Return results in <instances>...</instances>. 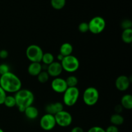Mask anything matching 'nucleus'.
Instances as JSON below:
<instances>
[{
    "instance_id": "nucleus-1",
    "label": "nucleus",
    "mask_w": 132,
    "mask_h": 132,
    "mask_svg": "<svg viewBox=\"0 0 132 132\" xmlns=\"http://www.w3.org/2000/svg\"><path fill=\"white\" fill-rule=\"evenodd\" d=\"M0 86L6 94H15L21 89L22 82L18 76L10 71L0 76Z\"/></svg>"
},
{
    "instance_id": "nucleus-2",
    "label": "nucleus",
    "mask_w": 132,
    "mask_h": 132,
    "mask_svg": "<svg viewBox=\"0 0 132 132\" xmlns=\"http://www.w3.org/2000/svg\"><path fill=\"white\" fill-rule=\"evenodd\" d=\"M16 106L19 112H23L27 107L32 105L34 102L33 92L28 89H21L14 94Z\"/></svg>"
},
{
    "instance_id": "nucleus-3",
    "label": "nucleus",
    "mask_w": 132,
    "mask_h": 132,
    "mask_svg": "<svg viewBox=\"0 0 132 132\" xmlns=\"http://www.w3.org/2000/svg\"><path fill=\"white\" fill-rule=\"evenodd\" d=\"M80 95V92L78 88L68 87L63 93V104L67 106H73L77 103Z\"/></svg>"
},
{
    "instance_id": "nucleus-4",
    "label": "nucleus",
    "mask_w": 132,
    "mask_h": 132,
    "mask_svg": "<svg viewBox=\"0 0 132 132\" xmlns=\"http://www.w3.org/2000/svg\"><path fill=\"white\" fill-rule=\"evenodd\" d=\"M99 99V92L96 88L89 86L86 88L82 94V101L86 105L92 106L97 103Z\"/></svg>"
},
{
    "instance_id": "nucleus-5",
    "label": "nucleus",
    "mask_w": 132,
    "mask_h": 132,
    "mask_svg": "<svg viewBox=\"0 0 132 132\" xmlns=\"http://www.w3.org/2000/svg\"><path fill=\"white\" fill-rule=\"evenodd\" d=\"M61 64L63 70L68 73L76 72L80 67L79 59L72 54L64 57L63 60L61 61Z\"/></svg>"
},
{
    "instance_id": "nucleus-6",
    "label": "nucleus",
    "mask_w": 132,
    "mask_h": 132,
    "mask_svg": "<svg viewBox=\"0 0 132 132\" xmlns=\"http://www.w3.org/2000/svg\"><path fill=\"white\" fill-rule=\"evenodd\" d=\"M44 52L39 45H30L27 48L26 56L30 63H41Z\"/></svg>"
},
{
    "instance_id": "nucleus-7",
    "label": "nucleus",
    "mask_w": 132,
    "mask_h": 132,
    "mask_svg": "<svg viewBox=\"0 0 132 132\" xmlns=\"http://www.w3.org/2000/svg\"><path fill=\"white\" fill-rule=\"evenodd\" d=\"M88 23L89 32L93 34H99L106 28V21L101 16H95L90 19Z\"/></svg>"
},
{
    "instance_id": "nucleus-8",
    "label": "nucleus",
    "mask_w": 132,
    "mask_h": 132,
    "mask_svg": "<svg viewBox=\"0 0 132 132\" xmlns=\"http://www.w3.org/2000/svg\"><path fill=\"white\" fill-rule=\"evenodd\" d=\"M56 122V125L62 128L68 127L70 126L73 121L72 115L70 112L66 110H62L54 116Z\"/></svg>"
},
{
    "instance_id": "nucleus-9",
    "label": "nucleus",
    "mask_w": 132,
    "mask_h": 132,
    "mask_svg": "<svg viewBox=\"0 0 132 132\" xmlns=\"http://www.w3.org/2000/svg\"><path fill=\"white\" fill-rule=\"evenodd\" d=\"M39 125L42 130L51 131L56 126L55 117L53 115L45 113L40 119Z\"/></svg>"
},
{
    "instance_id": "nucleus-10",
    "label": "nucleus",
    "mask_w": 132,
    "mask_h": 132,
    "mask_svg": "<svg viewBox=\"0 0 132 132\" xmlns=\"http://www.w3.org/2000/svg\"><path fill=\"white\" fill-rule=\"evenodd\" d=\"M51 88L53 91L57 94H63L68 88L64 79L62 77H55L51 82Z\"/></svg>"
},
{
    "instance_id": "nucleus-11",
    "label": "nucleus",
    "mask_w": 132,
    "mask_h": 132,
    "mask_svg": "<svg viewBox=\"0 0 132 132\" xmlns=\"http://www.w3.org/2000/svg\"><path fill=\"white\" fill-rule=\"evenodd\" d=\"M131 83V79L125 75H121L117 77L115 82L116 88L121 92H125L129 88Z\"/></svg>"
},
{
    "instance_id": "nucleus-12",
    "label": "nucleus",
    "mask_w": 132,
    "mask_h": 132,
    "mask_svg": "<svg viewBox=\"0 0 132 132\" xmlns=\"http://www.w3.org/2000/svg\"><path fill=\"white\" fill-rule=\"evenodd\" d=\"M46 72L48 73L50 77H52L54 78L60 76L63 72V70L60 62L54 61L52 63L47 66Z\"/></svg>"
},
{
    "instance_id": "nucleus-13",
    "label": "nucleus",
    "mask_w": 132,
    "mask_h": 132,
    "mask_svg": "<svg viewBox=\"0 0 132 132\" xmlns=\"http://www.w3.org/2000/svg\"><path fill=\"white\" fill-rule=\"evenodd\" d=\"M46 113L55 116L61 111L64 110V104L61 102H55L47 104L45 108Z\"/></svg>"
},
{
    "instance_id": "nucleus-14",
    "label": "nucleus",
    "mask_w": 132,
    "mask_h": 132,
    "mask_svg": "<svg viewBox=\"0 0 132 132\" xmlns=\"http://www.w3.org/2000/svg\"><path fill=\"white\" fill-rule=\"evenodd\" d=\"M42 70V64L41 63H30L27 68L28 73L33 77H37Z\"/></svg>"
},
{
    "instance_id": "nucleus-15",
    "label": "nucleus",
    "mask_w": 132,
    "mask_h": 132,
    "mask_svg": "<svg viewBox=\"0 0 132 132\" xmlns=\"http://www.w3.org/2000/svg\"><path fill=\"white\" fill-rule=\"evenodd\" d=\"M23 113L25 115V117L29 120H34L37 118L39 116V110L36 106L31 105L27 107Z\"/></svg>"
},
{
    "instance_id": "nucleus-16",
    "label": "nucleus",
    "mask_w": 132,
    "mask_h": 132,
    "mask_svg": "<svg viewBox=\"0 0 132 132\" xmlns=\"http://www.w3.org/2000/svg\"><path fill=\"white\" fill-rule=\"evenodd\" d=\"M73 48L72 44L70 43H64L62 44L59 48V54L63 55L64 57L72 55L73 52Z\"/></svg>"
},
{
    "instance_id": "nucleus-17",
    "label": "nucleus",
    "mask_w": 132,
    "mask_h": 132,
    "mask_svg": "<svg viewBox=\"0 0 132 132\" xmlns=\"http://www.w3.org/2000/svg\"><path fill=\"white\" fill-rule=\"evenodd\" d=\"M121 105L125 109H132V95L131 94H125L121 99Z\"/></svg>"
},
{
    "instance_id": "nucleus-18",
    "label": "nucleus",
    "mask_w": 132,
    "mask_h": 132,
    "mask_svg": "<svg viewBox=\"0 0 132 132\" xmlns=\"http://www.w3.org/2000/svg\"><path fill=\"white\" fill-rule=\"evenodd\" d=\"M110 121L112 125L118 126H121L124 123L125 119L121 114L115 113L111 116L110 118Z\"/></svg>"
},
{
    "instance_id": "nucleus-19",
    "label": "nucleus",
    "mask_w": 132,
    "mask_h": 132,
    "mask_svg": "<svg viewBox=\"0 0 132 132\" xmlns=\"http://www.w3.org/2000/svg\"><path fill=\"white\" fill-rule=\"evenodd\" d=\"M121 38L122 41L126 44H130L132 43V28L123 30L121 34Z\"/></svg>"
},
{
    "instance_id": "nucleus-20",
    "label": "nucleus",
    "mask_w": 132,
    "mask_h": 132,
    "mask_svg": "<svg viewBox=\"0 0 132 132\" xmlns=\"http://www.w3.org/2000/svg\"><path fill=\"white\" fill-rule=\"evenodd\" d=\"M55 58H54V55H53L52 53L50 52H46L44 53L43 55L42 59H41V62H43L45 65H49L53 62L55 61Z\"/></svg>"
},
{
    "instance_id": "nucleus-21",
    "label": "nucleus",
    "mask_w": 132,
    "mask_h": 132,
    "mask_svg": "<svg viewBox=\"0 0 132 132\" xmlns=\"http://www.w3.org/2000/svg\"><path fill=\"white\" fill-rule=\"evenodd\" d=\"M3 104L7 108H13L14 106H16V103H15V97L14 95H6Z\"/></svg>"
},
{
    "instance_id": "nucleus-22",
    "label": "nucleus",
    "mask_w": 132,
    "mask_h": 132,
    "mask_svg": "<svg viewBox=\"0 0 132 132\" xmlns=\"http://www.w3.org/2000/svg\"><path fill=\"white\" fill-rule=\"evenodd\" d=\"M49 78H50V76L46 70H42L37 76V79L38 82L42 84L47 82L48 81Z\"/></svg>"
},
{
    "instance_id": "nucleus-23",
    "label": "nucleus",
    "mask_w": 132,
    "mask_h": 132,
    "mask_svg": "<svg viewBox=\"0 0 132 132\" xmlns=\"http://www.w3.org/2000/svg\"><path fill=\"white\" fill-rule=\"evenodd\" d=\"M66 5V0H51V5L55 10L63 9Z\"/></svg>"
},
{
    "instance_id": "nucleus-24",
    "label": "nucleus",
    "mask_w": 132,
    "mask_h": 132,
    "mask_svg": "<svg viewBox=\"0 0 132 132\" xmlns=\"http://www.w3.org/2000/svg\"><path fill=\"white\" fill-rule=\"evenodd\" d=\"M68 87H76L78 84V79L75 76H70L65 79Z\"/></svg>"
},
{
    "instance_id": "nucleus-25",
    "label": "nucleus",
    "mask_w": 132,
    "mask_h": 132,
    "mask_svg": "<svg viewBox=\"0 0 132 132\" xmlns=\"http://www.w3.org/2000/svg\"><path fill=\"white\" fill-rule=\"evenodd\" d=\"M78 30L81 33H86L89 32L88 23L86 22H82L78 26Z\"/></svg>"
},
{
    "instance_id": "nucleus-26",
    "label": "nucleus",
    "mask_w": 132,
    "mask_h": 132,
    "mask_svg": "<svg viewBox=\"0 0 132 132\" xmlns=\"http://www.w3.org/2000/svg\"><path fill=\"white\" fill-rule=\"evenodd\" d=\"M121 28L123 30L125 29H130L132 27V22L130 19H124L122 21L121 23Z\"/></svg>"
},
{
    "instance_id": "nucleus-27",
    "label": "nucleus",
    "mask_w": 132,
    "mask_h": 132,
    "mask_svg": "<svg viewBox=\"0 0 132 132\" xmlns=\"http://www.w3.org/2000/svg\"><path fill=\"white\" fill-rule=\"evenodd\" d=\"M9 72H10V67L7 64H0V76L8 73Z\"/></svg>"
},
{
    "instance_id": "nucleus-28",
    "label": "nucleus",
    "mask_w": 132,
    "mask_h": 132,
    "mask_svg": "<svg viewBox=\"0 0 132 132\" xmlns=\"http://www.w3.org/2000/svg\"><path fill=\"white\" fill-rule=\"evenodd\" d=\"M87 132H106V131L105 129L101 127V126H95L90 128L88 130Z\"/></svg>"
},
{
    "instance_id": "nucleus-29",
    "label": "nucleus",
    "mask_w": 132,
    "mask_h": 132,
    "mask_svg": "<svg viewBox=\"0 0 132 132\" xmlns=\"http://www.w3.org/2000/svg\"><path fill=\"white\" fill-rule=\"evenodd\" d=\"M6 95H7L6 93L1 88V86H0V105L3 104L4 101H5V97H6Z\"/></svg>"
},
{
    "instance_id": "nucleus-30",
    "label": "nucleus",
    "mask_w": 132,
    "mask_h": 132,
    "mask_svg": "<svg viewBox=\"0 0 132 132\" xmlns=\"http://www.w3.org/2000/svg\"><path fill=\"white\" fill-rule=\"evenodd\" d=\"M105 131L106 132H119L118 127L112 125L108 126L106 129H105Z\"/></svg>"
},
{
    "instance_id": "nucleus-31",
    "label": "nucleus",
    "mask_w": 132,
    "mask_h": 132,
    "mask_svg": "<svg viewBox=\"0 0 132 132\" xmlns=\"http://www.w3.org/2000/svg\"><path fill=\"white\" fill-rule=\"evenodd\" d=\"M9 56V52L5 49L0 50V58L2 59H5Z\"/></svg>"
},
{
    "instance_id": "nucleus-32",
    "label": "nucleus",
    "mask_w": 132,
    "mask_h": 132,
    "mask_svg": "<svg viewBox=\"0 0 132 132\" xmlns=\"http://www.w3.org/2000/svg\"><path fill=\"white\" fill-rule=\"evenodd\" d=\"M114 110L116 113H119V114H121V113L123 110V108H122L121 104H117V106H115Z\"/></svg>"
},
{
    "instance_id": "nucleus-33",
    "label": "nucleus",
    "mask_w": 132,
    "mask_h": 132,
    "mask_svg": "<svg viewBox=\"0 0 132 132\" xmlns=\"http://www.w3.org/2000/svg\"><path fill=\"white\" fill-rule=\"evenodd\" d=\"M70 132H85L84 130L80 126H75L71 130Z\"/></svg>"
},
{
    "instance_id": "nucleus-34",
    "label": "nucleus",
    "mask_w": 132,
    "mask_h": 132,
    "mask_svg": "<svg viewBox=\"0 0 132 132\" xmlns=\"http://www.w3.org/2000/svg\"><path fill=\"white\" fill-rule=\"evenodd\" d=\"M64 57L63 56V55H61V54H59L57 55V59L58 60V62H60V63H61V61L63 60V58H64Z\"/></svg>"
},
{
    "instance_id": "nucleus-35",
    "label": "nucleus",
    "mask_w": 132,
    "mask_h": 132,
    "mask_svg": "<svg viewBox=\"0 0 132 132\" xmlns=\"http://www.w3.org/2000/svg\"><path fill=\"white\" fill-rule=\"evenodd\" d=\"M0 132H5L3 131V130L2 128H0Z\"/></svg>"
},
{
    "instance_id": "nucleus-36",
    "label": "nucleus",
    "mask_w": 132,
    "mask_h": 132,
    "mask_svg": "<svg viewBox=\"0 0 132 132\" xmlns=\"http://www.w3.org/2000/svg\"><path fill=\"white\" fill-rule=\"evenodd\" d=\"M0 50H1V49H0Z\"/></svg>"
}]
</instances>
